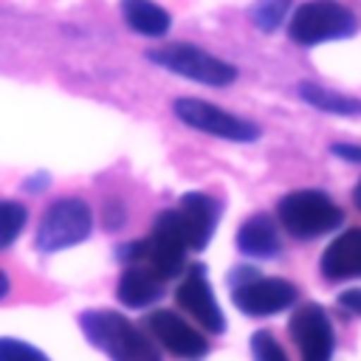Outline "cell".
Instances as JSON below:
<instances>
[{
	"mask_svg": "<svg viewBox=\"0 0 361 361\" xmlns=\"http://www.w3.org/2000/svg\"><path fill=\"white\" fill-rule=\"evenodd\" d=\"M8 293V276H6V271H0V299Z\"/></svg>",
	"mask_w": 361,
	"mask_h": 361,
	"instance_id": "cb8c5ba5",
	"label": "cell"
},
{
	"mask_svg": "<svg viewBox=\"0 0 361 361\" xmlns=\"http://www.w3.org/2000/svg\"><path fill=\"white\" fill-rule=\"evenodd\" d=\"M333 152L341 155L344 161L361 164V147H358V144H333Z\"/></svg>",
	"mask_w": 361,
	"mask_h": 361,
	"instance_id": "603a6c76",
	"label": "cell"
},
{
	"mask_svg": "<svg viewBox=\"0 0 361 361\" xmlns=\"http://www.w3.org/2000/svg\"><path fill=\"white\" fill-rule=\"evenodd\" d=\"M237 248L248 257H276L279 254V234L268 214L248 217L237 231Z\"/></svg>",
	"mask_w": 361,
	"mask_h": 361,
	"instance_id": "5bb4252c",
	"label": "cell"
},
{
	"mask_svg": "<svg viewBox=\"0 0 361 361\" xmlns=\"http://www.w3.org/2000/svg\"><path fill=\"white\" fill-rule=\"evenodd\" d=\"M147 327L149 333L172 353V355H180V358H200L209 353V344L206 338L192 327L186 324L178 313L172 310H155L147 316Z\"/></svg>",
	"mask_w": 361,
	"mask_h": 361,
	"instance_id": "8fae6325",
	"label": "cell"
},
{
	"mask_svg": "<svg viewBox=\"0 0 361 361\" xmlns=\"http://www.w3.org/2000/svg\"><path fill=\"white\" fill-rule=\"evenodd\" d=\"M175 116L200 130V133H209V135H217V138H226V141H257L259 138V127L212 104V102H203V99H175Z\"/></svg>",
	"mask_w": 361,
	"mask_h": 361,
	"instance_id": "52a82bcc",
	"label": "cell"
},
{
	"mask_svg": "<svg viewBox=\"0 0 361 361\" xmlns=\"http://www.w3.org/2000/svg\"><path fill=\"white\" fill-rule=\"evenodd\" d=\"M147 59L161 65V68H166L169 73L186 76L192 82L214 85V87L231 85L237 79V68L234 65L200 51L192 42H172V45H164V48H152V51H147Z\"/></svg>",
	"mask_w": 361,
	"mask_h": 361,
	"instance_id": "3957f363",
	"label": "cell"
},
{
	"mask_svg": "<svg viewBox=\"0 0 361 361\" xmlns=\"http://www.w3.org/2000/svg\"><path fill=\"white\" fill-rule=\"evenodd\" d=\"M25 220H28V212H25L23 203H17V200H0V251L8 248L20 237Z\"/></svg>",
	"mask_w": 361,
	"mask_h": 361,
	"instance_id": "ac0fdd59",
	"label": "cell"
},
{
	"mask_svg": "<svg viewBox=\"0 0 361 361\" xmlns=\"http://www.w3.org/2000/svg\"><path fill=\"white\" fill-rule=\"evenodd\" d=\"M338 305H341L344 310L361 316V288H350V290H344V293L338 296Z\"/></svg>",
	"mask_w": 361,
	"mask_h": 361,
	"instance_id": "7402d4cb",
	"label": "cell"
},
{
	"mask_svg": "<svg viewBox=\"0 0 361 361\" xmlns=\"http://www.w3.org/2000/svg\"><path fill=\"white\" fill-rule=\"evenodd\" d=\"M0 361H51V358L20 338H0Z\"/></svg>",
	"mask_w": 361,
	"mask_h": 361,
	"instance_id": "ffe728a7",
	"label": "cell"
},
{
	"mask_svg": "<svg viewBox=\"0 0 361 361\" xmlns=\"http://www.w3.org/2000/svg\"><path fill=\"white\" fill-rule=\"evenodd\" d=\"M288 34L299 45H316L327 39H344L355 34V17L336 0H310L296 8Z\"/></svg>",
	"mask_w": 361,
	"mask_h": 361,
	"instance_id": "277c9868",
	"label": "cell"
},
{
	"mask_svg": "<svg viewBox=\"0 0 361 361\" xmlns=\"http://www.w3.org/2000/svg\"><path fill=\"white\" fill-rule=\"evenodd\" d=\"M175 302L189 316H195L209 333H223L226 330V319H223V313L217 307V299L212 293V285L206 279V268L203 265H192L186 271L183 282L175 290Z\"/></svg>",
	"mask_w": 361,
	"mask_h": 361,
	"instance_id": "30bf717a",
	"label": "cell"
},
{
	"mask_svg": "<svg viewBox=\"0 0 361 361\" xmlns=\"http://www.w3.org/2000/svg\"><path fill=\"white\" fill-rule=\"evenodd\" d=\"M231 299L245 316H271L296 302V288L285 279H268L254 274L234 285Z\"/></svg>",
	"mask_w": 361,
	"mask_h": 361,
	"instance_id": "ba28073f",
	"label": "cell"
},
{
	"mask_svg": "<svg viewBox=\"0 0 361 361\" xmlns=\"http://www.w3.org/2000/svg\"><path fill=\"white\" fill-rule=\"evenodd\" d=\"M276 212H279V223L285 226V231L299 240L327 234L344 220L341 209L324 192H316V189H299V192L285 195Z\"/></svg>",
	"mask_w": 361,
	"mask_h": 361,
	"instance_id": "7a4b0ae2",
	"label": "cell"
},
{
	"mask_svg": "<svg viewBox=\"0 0 361 361\" xmlns=\"http://www.w3.org/2000/svg\"><path fill=\"white\" fill-rule=\"evenodd\" d=\"M299 96L307 104H313L316 110H322V113H333V116H358L361 113V102L358 99L336 93V90H327V87L313 85V82H302L299 85Z\"/></svg>",
	"mask_w": 361,
	"mask_h": 361,
	"instance_id": "e0dca14e",
	"label": "cell"
},
{
	"mask_svg": "<svg viewBox=\"0 0 361 361\" xmlns=\"http://www.w3.org/2000/svg\"><path fill=\"white\" fill-rule=\"evenodd\" d=\"M186 251H189V243H186V234L180 228L178 212L175 209L161 212L155 217L149 240H144V257L149 259V271L158 279L178 276L180 268L186 265Z\"/></svg>",
	"mask_w": 361,
	"mask_h": 361,
	"instance_id": "8992f818",
	"label": "cell"
},
{
	"mask_svg": "<svg viewBox=\"0 0 361 361\" xmlns=\"http://www.w3.org/2000/svg\"><path fill=\"white\" fill-rule=\"evenodd\" d=\"M288 6H290V0H259V3L254 6V11H251V14H254V23H257L262 31H274V28L282 23Z\"/></svg>",
	"mask_w": 361,
	"mask_h": 361,
	"instance_id": "d6986e66",
	"label": "cell"
},
{
	"mask_svg": "<svg viewBox=\"0 0 361 361\" xmlns=\"http://www.w3.org/2000/svg\"><path fill=\"white\" fill-rule=\"evenodd\" d=\"M178 220H180V228L186 234V243H189V251H200L212 234H214V226H217V217H220V203L203 192H189L180 197L178 203Z\"/></svg>",
	"mask_w": 361,
	"mask_h": 361,
	"instance_id": "7c38bea8",
	"label": "cell"
},
{
	"mask_svg": "<svg viewBox=\"0 0 361 361\" xmlns=\"http://www.w3.org/2000/svg\"><path fill=\"white\" fill-rule=\"evenodd\" d=\"M90 228H93L90 206L82 197H62L42 214L39 228H37V248L42 254L71 248L87 240Z\"/></svg>",
	"mask_w": 361,
	"mask_h": 361,
	"instance_id": "5b68a950",
	"label": "cell"
},
{
	"mask_svg": "<svg viewBox=\"0 0 361 361\" xmlns=\"http://www.w3.org/2000/svg\"><path fill=\"white\" fill-rule=\"evenodd\" d=\"M121 14L127 25L144 37H164L172 25L169 14L152 0H121Z\"/></svg>",
	"mask_w": 361,
	"mask_h": 361,
	"instance_id": "2e32d148",
	"label": "cell"
},
{
	"mask_svg": "<svg viewBox=\"0 0 361 361\" xmlns=\"http://www.w3.org/2000/svg\"><path fill=\"white\" fill-rule=\"evenodd\" d=\"M353 200H355V206L361 209V180H358V186H355V192H353Z\"/></svg>",
	"mask_w": 361,
	"mask_h": 361,
	"instance_id": "d4e9b609",
	"label": "cell"
},
{
	"mask_svg": "<svg viewBox=\"0 0 361 361\" xmlns=\"http://www.w3.org/2000/svg\"><path fill=\"white\" fill-rule=\"evenodd\" d=\"M79 327L110 361H161L158 347L116 310H85Z\"/></svg>",
	"mask_w": 361,
	"mask_h": 361,
	"instance_id": "6da1fadb",
	"label": "cell"
},
{
	"mask_svg": "<svg viewBox=\"0 0 361 361\" xmlns=\"http://www.w3.org/2000/svg\"><path fill=\"white\" fill-rule=\"evenodd\" d=\"M161 296V279L138 265H130L118 279V299L127 307H147Z\"/></svg>",
	"mask_w": 361,
	"mask_h": 361,
	"instance_id": "9a60e30c",
	"label": "cell"
},
{
	"mask_svg": "<svg viewBox=\"0 0 361 361\" xmlns=\"http://www.w3.org/2000/svg\"><path fill=\"white\" fill-rule=\"evenodd\" d=\"M324 279H361V228L338 234L322 254Z\"/></svg>",
	"mask_w": 361,
	"mask_h": 361,
	"instance_id": "4fadbf2b",
	"label": "cell"
},
{
	"mask_svg": "<svg viewBox=\"0 0 361 361\" xmlns=\"http://www.w3.org/2000/svg\"><path fill=\"white\" fill-rule=\"evenodd\" d=\"M296 347L302 350V361H330L333 355V324L319 305H305L290 316L288 324Z\"/></svg>",
	"mask_w": 361,
	"mask_h": 361,
	"instance_id": "9c48e42d",
	"label": "cell"
},
{
	"mask_svg": "<svg viewBox=\"0 0 361 361\" xmlns=\"http://www.w3.org/2000/svg\"><path fill=\"white\" fill-rule=\"evenodd\" d=\"M251 353H254V361H288L285 350L276 344V338L268 330H257L251 336Z\"/></svg>",
	"mask_w": 361,
	"mask_h": 361,
	"instance_id": "44dd1931",
	"label": "cell"
}]
</instances>
